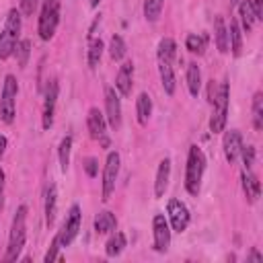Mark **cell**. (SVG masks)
<instances>
[{
	"label": "cell",
	"instance_id": "83f0119b",
	"mask_svg": "<svg viewBox=\"0 0 263 263\" xmlns=\"http://www.w3.org/2000/svg\"><path fill=\"white\" fill-rule=\"evenodd\" d=\"M103 49H105V43L99 39V37H90V43H88V66L90 68H97L99 62H101V55H103Z\"/></svg>",
	"mask_w": 263,
	"mask_h": 263
},
{
	"label": "cell",
	"instance_id": "f35d334b",
	"mask_svg": "<svg viewBox=\"0 0 263 263\" xmlns=\"http://www.w3.org/2000/svg\"><path fill=\"white\" fill-rule=\"evenodd\" d=\"M251 6H253V12H255V18L261 21L263 18V0H251Z\"/></svg>",
	"mask_w": 263,
	"mask_h": 263
},
{
	"label": "cell",
	"instance_id": "6da1fadb",
	"mask_svg": "<svg viewBox=\"0 0 263 263\" xmlns=\"http://www.w3.org/2000/svg\"><path fill=\"white\" fill-rule=\"evenodd\" d=\"M203 171H205L203 150L197 144H191L189 154H187V166H185V189H187L189 195H199Z\"/></svg>",
	"mask_w": 263,
	"mask_h": 263
},
{
	"label": "cell",
	"instance_id": "4316f807",
	"mask_svg": "<svg viewBox=\"0 0 263 263\" xmlns=\"http://www.w3.org/2000/svg\"><path fill=\"white\" fill-rule=\"evenodd\" d=\"M156 55H158V60L173 62L175 55H177V43H175V39H171V37H162V39L158 41Z\"/></svg>",
	"mask_w": 263,
	"mask_h": 263
},
{
	"label": "cell",
	"instance_id": "d4e9b609",
	"mask_svg": "<svg viewBox=\"0 0 263 263\" xmlns=\"http://www.w3.org/2000/svg\"><path fill=\"white\" fill-rule=\"evenodd\" d=\"M187 88H189L191 97H197L201 90V70L195 62L187 64Z\"/></svg>",
	"mask_w": 263,
	"mask_h": 263
},
{
	"label": "cell",
	"instance_id": "e0dca14e",
	"mask_svg": "<svg viewBox=\"0 0 263 263\" xmlns=\"http://www.w3.org/2000/svg\"><path fill=\"white\" fill-rule=\"evenodd\" d=\"M168 179H171V158H162L158 162V171H156V179H154V197H162L166 187H168Z\"/></svg>",
	"mask_w": 263,
	"mask_h": 263
},
{
	"label": "cell",
	"instance_id": "8d00e7d4",
	"mask_svg": "<svg viewBox=\"0 0 263 263\" xmlns=\"http://www.w3.org/2000/svg\"><path fill=\"white\" fill-rule=\"evenodd\" d=\"M84 171H86L88 177H97V173H99V162H97V158H92V156L84 158Z\"/></svg>",
	"mask_w": 263,
	"mask_h": 263
},
{
	"label": "cell",
	"instance_id": "9c48e42d",
	"mask_svg": "<svg viewBox=\"0 0 263 263\" xmlns=\"http://www.w3.org/2000/svg\"><path fill=\"white\" fill-rule=\"evenodd\" d=\"M80 224H82L80 205H72L70 212H68V216H66V220H64V224H62V230L58 232V238H60V245L62 247H68L76 238V234L80 230Z\"/></svg>",
	"mask_w": 263,
	"mask_h": 263
},
{
	"label": "cell",
	"instance_id": "d6986e66",
	"mask_svg": "<svg viewBox=\"0 0 263 263\" xmlns=\"http://www.w3.org/2000/svg\"><path fill=\"white\" fill-rule=\"evenodd\" d=\"M214 39H216V47L220 53H228L230 47H228V25L224 21V16H216L214 18Z\"/></svg>",
	"mask_w": 263,
	"mask_h": 263
},
{
	"label": "cell",
	"instance_id": "f546056e",
	"mask_svg": "<svg viewBox=\"0 0 263 263\" xmlns=\"http://www.w3.org/2000/svg\"><path fill=\"white\" fill-rule=\"evenodd\" d=\"M205 45H208V37H205V35L191 33V35H187V39H185V47H187L191 53H197V55H203Z\"/></svg>",
	"mask_w": 263,
	"mask_h": 263
},
{
	"label": "cell",
	"instance_id": "277c9868",
	"mask_svg": "<svg viewBox=\"0 0 263 263\" xmlns=\"http://www.w3.org/2000/svg\"><path fill=\"white\" fill-rule=\"evenodd\" d=\"M228 99H230V84L224 80L218 84V92L214 99V111L210 117V132L220 134L226 127V119H228Z\"/></svg>",
	"mask_w": 263,
	"mask_h": 263
},
{
	"label": "cell",
	"instance_id": "74e56055",
	"mask_svg": "<svg viewBox=\"0 0 263 263\" xmlns=\"http://www.w3.org/2000/svg\"><path fill=\"white\" fill-rule=\"evenodd\" d=\"M37 4H39V0H21V14L31 16V14L35 12Z\"/></svg>",
	"mask_w": 263,
	"mask_h": 263
},
{
	"label": "cell",
	"instance_id": "ee69618b",
	"mask_svg": "<svg viewBox=\"0 0 263 263\" xmlns=\"http://www.w3.org/2000/svg\"><path fill=\"white\" fill-rule=\"evenodd\" d=\"M238 2H240V0H230V6H236Z\"/></svg>",
	"mask_w": 263,
	"mask_h": 263
},
{
	"label": "cell",
	"instance_id": "30bf717a",
	"mask_svg": "<svg viewBox=\"0 0 263 263\" xmlns=\"http://www.w3.org/2000/svg\"><path fill=\"white\" fill-rule=\"evenodd\" d=\"M86 127H88V134H90L92 140H99L103 148H109L107 119H105V115H103L97 107H90V109H88V115H86Z\"/></svg>",
	"mask_w": 263,
	"mask_h": 263
},
{
	"label": "cell",
	"instance_id": "ffe728a7",
	"mask_svg": "<svg viewBox=\"0 0 263 263\" xmlns=\"http://www.w3.org/2000/svg\"><path fill=\"white\" fill-rule=\"evenodd\" d=\"M115 228H117V218L113 212L105 210V212L97 214V218H95V232L97 234H111Z\"/></svg>",
	"mask_w": 263,
	"mask_h": 263
},
{
	"label": "cell",
	"instance_id": "603a6c76",
	"mask_svg": "<svg viewBox=\"0 0 263 263\" xmlns=\"http://www.w3.org/2000/svg\"><path fill=\"white\" fill-rule=\"evenodd\" d=\"M136 115H138V123L146 125L150 115H152V99L148 92H140V97L136 99Z\"/></svg>",
	"mask_w": 263,
	"mask_h": 263
},
{
	"label": "cell",
	"instance_id": "60d3db41",
	"mask_svg": "<svg viewBox=\"0 0 263 263\" xmlns=\"http://www.w3.org/2000/svg\"><path fill=\"white\" fill-rule=\"evenodd\" d=\"M216 92H218V86H216V82H214V80H210V84H208V101H210V103H214Z\"/></svg>",
	"mask_w": 263,
	"mask_h": 263
},
{
	"label": "cell",
	"instance_id": "7a4b0ae2",
	"mask_svg": "<svg viewBox=\"0 0 263 263\" xmlns=\"http://www.w3.org/2000/svg\"><path fill=\"white\" fill-rule=\"evenodd\" d=\"M27 208L18 205L14 218H12V228H10V236H8V249L4 255V261H16L23 247H25V238H27Z\"/></svg>",
	"mask_w": 263,
	"mask_h": 263
},
{
	"label": "cell",
	"instance_id": "8fae6325",
	"mask_svg": "<svg viewBox=\"0 0 263 263\" xmlns=\"http://www.w3.org/2000/svg\"><path fill=\"white\" fill-rule=\"evenodd\" d=\"M166 214H168V224L173 226L175 232H185V230H187L191 216H189L187 205H185L181 199H175V197L168 199V203H166Z\"/></svg>",
	"mask_w": 263,
	"mask_h": 263
},
{
	"label": "cell",
	"instance_id": "4dcf8cb0",
	"mask_svg": "<svg viewBox=\"0 0 263 263\" xmlns=\"http://www.w3.org/2000/svg\"><path fill=\"white\" fill-rule=\"evenodd\" d=\"M253 127L257 132L263 129V95L255 92L253 97Z\"/></svg>",
	"mask_w": 263,
	"mask_h": 263
},
{
	"label": "cell",
	"instance_id": "44dd1931",
	"mask_svg": "<svg viewBox=\"0 0 263 263\" xmlns=\"http://www.w3.org/2000/svg\"><path fill=\"white\" fill-rule=\"evenodd\" d=\"M228 47L232 51L234 58H238L242 53V29L238 25V21H230V27H228Z\"/></svg>",
	"mask_w": 263,
	"mask_h": 263
},
{
	"label": "cell",
	"instance_id": "ba28073f",
	"mask_svg": "<svg viewBox=\"0 0 263 263\" xmlns=\"http://www.w3.org/2000/svg\"><path fill=\"white\" fill-rule=\"evenodd\" d=\"M58 92H60L58 80H55V78L47 80L45 95H43V111H41V125H43V129H49V127L53 125V113H55Z\"/></svg>",
	"mask_w": 263,
	"mask_h": 263
},
{
	"label": "cell",
	"instance_id": "d6a6232c",
	"mask_svg": "<svg viewBox=\"0 0 263 263\" xmlns=\"http://www.w3.org/2000/svg\"><path fill=\"white\" fill-rule=\"evenodd\" d=\"M109 55H111L113 62L123 60V55H125V41H123L121 35H113L111 37V41H109Z\"/></svg>",
	"mask_w": 263,
	"mask_h": 263
},
{
	"label": "cell",
	"instance_id": "f1b7e54d",
	"mask_svg": "<svg viewBox=\"0 0 263 263\" xmlns=\"http://www.w3.org/2000/svg\"><path fill=\"white\" fill-rule=\"evenodd\" d=\"M70 150H72V136H64L62 142H60V148H58V158H60L62 173H66L68 166H70Z\"/></svg>",
	"mask_w": 263,
	"mask_h": 263
},
{
	"label": "cell",
	"instance_id": "836d02e7",
	"mask_svg": "<svg viewBox=\"0 0 263 263\" xmlns=\"http://www.w3.org/2000/svg\"><path fill=\"white\" fill-rule=\"evenodd\" d=\"M14 55H16L18 66L25 68L27 62H29V55H31V41H29V39H21V41L16 43V47H14Z\"/></svg>",
	"mask_w": 263,
	"mask_h": 263
},
{
	"label": "cell",
	"instance_id": "7bdbcfd3",
	"mask_svg": "<svg viewBox=\"0 0 263 263\" xmlns=\"http://www.w3.org/2000/svg\"><path fill=\"white\" fill-rule=\"evenodd\" d=\"M6 146H8V140L0 134V158H2V156H4V152H6Z\"/></svg>",
	"mask_w": 263,
	"mask_h": 263
},
{
	"label": "cell",
	"instance_id": "8992f818",
	"mask_svg": "<svg viewBox=\"0 0 263 263\" xmlns=\"http://www.w3.org/2000/svg\"><path fill=\"white\" fill-rule=\"evenodd\" d=\"M16 95H18V84L12 74H6L4 84H2V95H0V117L4 123H12L16 115Z\"/></svg>",
	"mask_w": 263,
	"mask_h": 263
},
{
	"label": "cell",
	"instance_id": "7c38bea8",
	"mask_svg": "<svg viewBox=\"0 0 263 263\" xmlns=\"http://www.w3.org/2000/svg\"><path fill=\"white\" fill-rule=\"evenodd\" d=\"M105 119L113 129L121 125V99L113 86L105 88Z\"/></svg>",
	"mask_w": 263,
	"mask_h": 263
},
{
	"label": "cell",
	"instance_id": "484cf974",
	"mask_svg": "<svg viewBox=\"0 0 263 263\" xmlns=\"http://www.w3.org/2000/svg\"><path fill=\"white\" fill-rule=\"evenodd\" d=\"M125 249V234L123 232H111L107 245H105V255L107 257H119Z\"/></svg>",
	"mask_w": 263,
	"mask_h": 263
},
{
	"label": "cell",
	"instance_id": "b9f144b4",
	"mask_svg": "<svg viewBox=\"0 0 263 263\" xmlns=\"http://www.w3.org/2000/svg\"><path fill=\"white\" fill-rule=\"evenodd\" d=\"M247 259H249V261H263V255H261L257 249H253V251H251V255H249Z\"/></svg>",
	"mask_w": 263,
	"mask_h": 263
},
{
	"label": "cell",
	"instance_id": "5bb4252c",
	"mask_svg": "<svg viewBox=\"0 0 263 263\" xmlns=\"http://www.w3.org/2000/svg\"><path fill=\"white\" fill-rule=\"evenodd\" d=\"M222 148H224V158L228 160V164H234V160L238 158L240 154V148H242V136L238 129H230L224 134V140H222Z\"/></svg>",
	"mask_w": 263,
	"mask_h": 263
},
{
	"label": "cell",
	"instance_id": "52a82bcc",
	"mask_svg": "<svg viewBox=\"0 0 263 263\" xmlns=\"http://www.w3.org/2000/svg\"><path fill=\"white\" fill-rule=\"evenodd\" d=\"M119 152H109L107 154V160H105V168H103V201H109L113 191H115V181H117V175H119Z\"/></svg>",
	"mask_w": 263,
	"mask_h": 263
},
{
	"label": "cell",
	"instance_id": "cb8c5ba5",
	"mask_svg": "<svg viewBox=\"0 0 263 263\" xmlns=\"http://www.w3.org/2000/svg\"><path fill=\"white\" fill-rule=\"evenodd\" d=\"M236 6H238V12H240V29L245 33H249L253 29V25L257 23L255 12H253V6H251V0H240Z\"/></svg>",
	"mask_w": 263,
	"mask_h": 263
},
{
	"label": "cell",
	"instance_id": "1f68e13d",
	"mask_svg": "<svg viewBox=\"0 0 263 263\" xmlns=\"http://www.w3.org/2000/svg\"><path fill=\"white\" fill-rule=\"evenodd\" d=\"M162 6H164V0H144V16H146V21L156 23L160 12H162Z\"/></svg>",
	"mask_w": 263,
	"mask_h": 263
},
{
	"label": "cell",
	"instance_id": "ab89813d",
	"mask_svg": "<svg viewBox=\"0 0 263 263\" xmlns=\"http://www.w3.org/2000/svg\"><path fill=\"white\" fill-rule=\"evenodd\" d=\"M4 183H6V175H4V171L0 166V210L4 208Z\"/></svg>",
	"mask_w": 263,
	"mask_h": 263
},
{
	"label": "cell",
	"instance_id": "7402d4cb",
	"mask_svg": "<svg viewBox=\"0 0 263 263\" xmlns=\"http://www.w3.org/2000/svg\"><path fill=\"white\" fill-rule=\"evenodd\" d=\"M55 212H58V189L53 183H49L45 189V224L47 226L53 224Z\"/></svg>",
	"mask_w": 263,
	"mask_h": 263
},
{
	"label": "cell",
	"instance_id": "f6af8a7d",
	"mask_svg": "<svg viewBox=\"0 0 263 263\" xmlns=\"http://www.w3.org/2000/svg\"><path fill=\"white\" fill-rule=\"evenodd\" d=\"M90 4H92V6H97V4H99V0H90Z\"/></svg>",
	"mask_w": 263,
	"mask_h": 263
},
{
	"label": "cell",
	"instance_id": "4fadbf2b",
	"mask_svg": "<svg viewBox=\"0 0 263 263\" xmlns=\"http://www.w3.org/2000/svg\"><path fill=\"white\" fill-rule=\"evenodd\" d=\"M152 234H154V251L166 253V249L171 245V226H168V220L164 218V214H156L154 216Z\"/></svg>",
	"mask_w": 263,
	"mask_h": 263
},
{
	"label": "cell",
	"instance_id": "ac0fdd59",
	"mask_svg": "<svg viewBox=\"0 0 263 263\" xmlns=\"http://www.w3.org/2000/svg\"><path fill=\"white\" fill-rule=\"evenodd\" d=\"M158 72H160V82H162V88L168 97L175 95V88H177V80H175V70H173V62H166V60H158Z\"/></svg>",
	"mask_w": 263,
	"mask_h": 263
},
{
	"label": "cell",
	"instance_id": "d590c367",
	"mask_svg": "<svg viewBox=\"0 0 263 263\" xmlns=\"http://www.w3.org/2000/svg\"><path fill=\"white\" fill-rule=\"evenodd\" d=\"M238 156H242V164H245V168H251L253 166V162H255V148L253 146H245L242 144V148H240V154Z\"/></svg>",
	"mask_w": 263,
	"mask_h": 263
},
{
	"label": "cell",
	"instance_id": "2e32d148",
	"mask_svg": "<svg viewBox=\"0 0 263 263\" xmlns=\"http://www.w3.org/2000/svg\"><path fill=\"white\" fill-rule=\"evenodd\" d=\"M240 181H242V191H245V197L249 203H255L261 195V183L259 179L251 173V168H245L240 173Z\"/></svg>",
	"mask_w": 263,
	"mask_h": 263
},
{
	"label": "cell",
	"instance_id": "e575fe53",
	"mask_svg": "<svg viewBox=\"0 0 263 263\" xmlns=\"http://www.w3.org/2000/svg\"><path fill=\"white\" fill-rule=\"evenodd\" d=\"M62 249V245H60V238H58V234L51 238V245H49V249H47V253H45V257H43V261L45 263H49V261H55V259H62L60 255H58V251Z\"/></svg>",
	"mask_w": 263,
	"mask_h": 263
},
{
	"label": "cell",
	"instance_id": "9a60e30c",
	"mask_svg": "<svg viewBox=\"0 0 263 263\" xmlns=\"http://www.w3.org/2000/svg\"><path fill=\"white\" fill-rule=\"evenodd\" d=\"M134 64L132 62H123L119 66L117 78H115V88L121 97H129L132 95V86H134Z\"/></svg>",
	"mask_w": 263,
	"mask_h": 263
},
{
	"label": "cell",
	"instance_id": "5b68a950",
	"mask_svg": "<svg viewBox=\"0 0 263 263\" xmlns=\"http://www.w3.org/2000/svg\"><path fill=\"white\" fill-rule=\"evenodd\" d=\"M60 23V0H43L41 12H39V23H37V33L43 41H49L55 35Z\"/></svg>",
	"mask_w": 263,
	"mask_h": 263
},
{
	"label": "cell",
	"instance_id": "3957f363",
	"mask_svg": "<svg viewBox=\"0 0 263 263\" xmlns=\"http://www.w3.org/2000/svg\"><path fill=\"white\" fill-rule=\"evenodd\" d=\"M18 35H21V10L10 8L4 21V27L0 31V60H8L14 53Z\"/></svg>",
	"mask_w": 263,
	"mask_h": 263
}]
</instances>
